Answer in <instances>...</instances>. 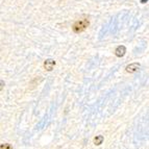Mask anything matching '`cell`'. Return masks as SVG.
Returning <instances> with one entry per match:
<instances>
[{"label":"cell","mask_w":149,"mask_h":149,"mask_svg":"<svg viewBox=\"0 0 149 149\" xmlns=\"http://www.w3.org/2000/svg\"><path fill=\"white\" fill-rule=\"evenodd\" d=\"M90 22L88 19L84 18V19H80V20H77L76 22L73 24L72 26V30L75 32V33H80L82 32L84 30L87 29V27L89 26Z\"/></svg>","instance_id":"6da1fadb"},{"label":"cell","mask_w":149,"mask_h":149,"mask_svg":"<svg viewBox=\"0 0 149 149\" xmlns=\"http://www.w3.org/2000/svg\"><path fill=\"white\" fill-rule=\"evenodd\" d=\"M140 67H141V65H140L139 63H134V64H130L126 67V72H128V73L137 72L138 70L140 69Z\"/></svg>","instance_id":"7a4b0ae2"},{"label":"cell","mask_w":149,"mask_h":149,"mask_svg":"<svg viewBox=\"0 0 149 149\" xmlns=\"http://www.w3.org/2000/svg\"><path fill=\"white\" fill-rule=\"evenodd\" d=\"M55 66V61L54 60H51V58H48L44 62V68L47 71H52L53 68Z\"/></svg>","instance_id":"3957f363"},{"label":"cell","mask_w":149,"mask_h":149,"mask_svg":"<svg viewBox=\"0 0 149 149\" xmlns=\"http://www.w3.org/2000/svg\"><path fill=\"white\" fill-rule=\"evenodd\" d=\"M125 53H126V48H125V46H123V45L118 46V47L116 48V50H115V54H116V56H118V57L124 56Z\"/></svg>","instance_id":"277c9868"},{"label":"cell","mask_w":149,"mask_h":149,"mask_svg":"<svg viewBox=\"0 0 149 149\" xmlns=\"http://www.w3.org/2000/svg\"><path fill=\"white\" fill-rule=\"evenodd\" d=\"M103 140H104L103 136H96V137L94 138V144L96 145V146H100V145L102 144Z\"/></svg>","instance_id":"5b68a950"},{"label":"cell","mask_w":149,"mask_h":149,"mask_svg":"<svg viewBox=\"0 0 149 149\" xmlns=\"http://www.w3.org/2000/svg\"><path fill=\"white\" fill-rule=\"evenodd\" d=\"M0 149H13V146L8 143H5V144H2L0 146Z\"/></svg>","instance_id":"8992f818"}]
</instances>
